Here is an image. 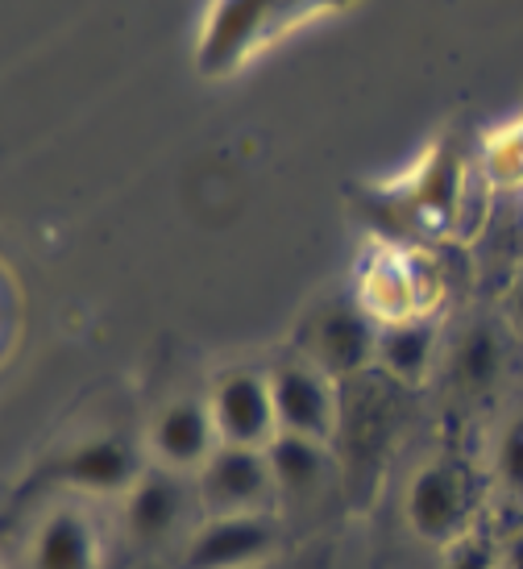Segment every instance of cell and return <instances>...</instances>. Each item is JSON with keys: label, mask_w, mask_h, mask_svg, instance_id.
<instances>
[{"label": "cell", "mask_w": 523, "mask_h": 569, "mask_svg": "<svg viewBox=\"0 0 523 569\" xmlns=\"http://www.w3.org/2000/svg\"><path fill=\"white\" fill-rule=\"evenodd\" d=\"M279 9H283V0H217L204 38L195 47L200 76H229L233 67L245 63Z\"/></svg>", "instance_id": "9c48e42d"}, {"label": "cell", "mask_w": 523, "mask_h": 569, "mask_svg": "<svg viewBox=\"0 0 523 569\" xmlns=\"http://www.w3.org/2000/svg\"><path fill=\"white\" fill-rule=\"evenodd\" d=\"M511 317H515V329L523 332V274L520 283H515V291H511Z\"/></svg>", "instance_id": "d6986e66"}, {"label": "cell", "mask_w": 523, "mask_h": 569, "mask_svg": "<svg viewBox=\"0 0 523 569\" xmlns=\"http://www.w3.org/2000/svg\"><path fill=\"white\" fill-rule=\"evenodd\" d=\"M449 370H453V379H457L465 391H486V387H494L499 375H503V341H499L491 329H482V325H477V329H465L461 341L453 346Z\"/></svg>", "instance_id": "5bb4252c"}, {"label": "cell", "mask_w": 523, "mask_h": 569, "mask_svg": "<svg viewBox=\"0 0 523 569\" xmlns=\"http://www.w3.org/2000/svg\"><path fill=\"white\" fill-rule=\"evenodd\" d=\"M403 520L424 545L449 549L470 532V487L465 475L449 458H432L415 466L403 490Z\"/></svg>", "instance_id": "277c9868"}, {"label": "cell", "mask_w": 523, "mask_h": 569, "mask_svg": "<svg viewBox=\"0 0 523 569\" xmlns=\"http://www.w3.org/2000/svg\"><path fill=\"white\" fill-rule=\"evenodd\" d=\"M499 566L503 569H523V523H511L499 537Z\"/></svg>", "instance_id": "ac0fdd59"}, {"label": "cell", "mask_w": 523, "mask_h": 569, "mask_svg": "<svg viewBox=\"0 0 523 569\" xmlns=\"http://www.w3.org/2000/svg\"><path fill=\"white\" fill-rule=\"evenodd\" d=\"M270 475H274V490L279 499H303V495H316L329 478V445L308 441V437H291L279 432L266 445Z\"/></svg>", "instance_id": "4fadbf2b"}, {"label": "cell", "mask_w": 523, "mask_h": 569, "mask_svg": "<svg viewBox=\"0 0 523 569\" xmlns=\"http://www.w3.org/2000/svg\"><path fill=\"white\" fill-rule=\"evenodd\" d=\"M491 470L499 490L507 495L511 503L523 507V416H515V420L499 428L491 449Z\"/></svg>", "instance_id": "9a60e30c"}, {"label": "cell", "mask_w": 523, "mask_h": 569, "mask_svg": "<svg viewBox=\"0 0 523 569\" xmlns=\"http://www.w3.org/2000/svg\"><path fill=\"white\" fill-rule=\"evenodd\" d=\"M274 387V416L279 432L308 437V441H333L336 432V391L333 379L316 362H286L270 370Z\"/></svg>", "instance_id": "ba28073f"}, {"label": "cell", "mask_w": 523, "mask_h": 569, "mask_svg": "<svg viewBox=\"0 0 523 569\" xmlns=\"http://www.w3.org/2000/svg\"><path fill=\"white\" fill-rule=\"evenodd\" d=\"M491 171L499 183H523V129H511L491 146Z\"/></svg>", "instance_id": "e0dca14e"}, {"label": "cell", "mask_w": 523, "mask_h": 569, "mask_svg": "<svg viewBox=\"0 0 523 569\" xmlns=\"http://www.w3.org/2000/svg\"><path fill=\"white\" fill-rule=\"evenodd\" d=\"M191 503H200V499H195V482L188 475L145 466L142 478L121 499V528H125L129 545L159 553L174 540H188Z\"/></svg>", "instance_id": "3957f363"}, {"label": "cell", "mask_w": 523, "mask_h": 569, "mask_svg": "<svg viewBox=\"0 0 523 569\" xmlns=\"http://www.w3.org/2000/svg\"><path fill=\"white\" fill-rule=\"evenodd\" d=\"M379 353V325L365 308H329L312 329V362L329 375H358Z\"/></svg>", "instance_id": "8fae6325"}, {"label": "cell", "mask_w": 523, "mask_h": 569, "mask_svg": "<svg viewBox=\"0 0 523 569\" xmlns=\"http://www.w3.org/2000/svg\"><path fill=\"white\" fill-rule=\"evenodd\" d=\"M208 411L221 445H245V449H266L279 437V416H274V387L262 370H224L221 379L208 387Z\"/></svg>", "instance_id": "8992f818"}, {"label": "cell", "mask_w": 523, "mask_h": 569, "mask_svg": "<svg viewBox=\"0 0 523 569\" xmlns=\"http://www.w3.org/2000/svg\"><path fill=\"white\" fill-rule=\"evenodd\" d=\"M191 482H195V499L204 507V516L270 511V503L279 499L266 449H245V445H217V453Z\"/></svg>", "instance_id": "5b68a950"}, {"label": "cell", "mask_w": 523, "mask_h": 569, "mask_svg": "<svg viewBox=\"0 0 523 569\" xmlns=\"http://www.w3.org/2000/svg\"><path fill=\"white\" fill-rule=\"evenodd\" d=\"M441 553L444 569H503L499 566V537H491L486 528H470Z\"/></svg>", "instance_id": "2e32d148"}, {"label": "cell", "mask_w": 523, "mask_h": 569, "mask_svg": "<svg viewBox=\"0 0 523 569\" xmlns=\"http://www.w3.org/2000/svg\"><path fill=\"white\" fill-rule=\"evenodd\" d=\"M142 470L145 466L138 445L117 432H92V437L63 445L42 466V478L76 499H125Z\"/></svg>", "instance_id": "6da1fadb"}, {"label": "cell", "mask_w": 523, "mask_h": 569, "mask_svg": "<svg viewBox=\"0 0 523 569\" xmlns=\"http://www.w3.org/2000/svg\"><path fill=\"white\" fill-rule=\"evenodd\" d=\"M432 358H436V332L424 317L382 320L379 325V353L374 362L403 387H420L429 379Z\"/></svg>", "instance_id": "7c38bea8"}, {"label": "cell", "mask_w": 523, "mask_h": 569, "mask_svg": "<svg viewBox=\"0 0 523 569\" xmlns=\"http://www.w3.org/2000/svg\"><path fill=\"white\" fill-rule=\"evenodd\" d=\"M26 561L30 569H100L104 545H100L92 516L76 503L50 507L47 516L33 523Z\"/></svg>", "instance_id": "30bf717a"}, {"label": "cell", "mask_w": 523, "mask_h": 569, "mask_svg": "<svg viewBox=\"0 0 523 569\" xmlns=\"http://www.w3.org/2000/svg\"><path fill=\"white\" fill-rule=\"evenodd\" d=\"M217 425L208 399H171L154 411V420L145 425V453L150 466L174 470V475L195 478L204 470V461L217 453Z\"/></svg>", "instance_id": "52a82bcc"}, {"label": "cell", "mask_w": 523, "mask_h": 569, "mask_svg": "<svg viewBox=\"0 0 523 569\" xmlns=\"http://www.w3.org/2000/svg\"><path fill=\"white\" fill-rule=\"evenodd\" d=\"M279 553V520L270 511L204 516L179 549V569H266Z\"/></svg>", "instance_id": "7a4b0ae2"}]
</instances>
